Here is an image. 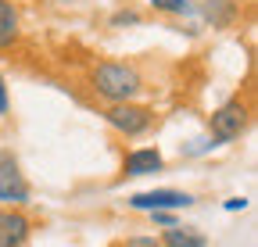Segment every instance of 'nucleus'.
I'll return each mask as SVG.
<instances>
[{"label": "nucleus", "mask_w": 258, "mask_h": 247, "mask_svg": "<svg viewBox=\"0 0 258 247\" xmlns=\"http://www.w3.org/2000/svg\"><path fill=\"white\" fill-rule=\"evenodd\" d=\"M140 72L133 65H118V61H104V65L93 68V90L111 104H122L129 97L140 94Z\"/></svg>", "instance_id": "nucleus-1"}, {"label": "nucleus", "mask_w": 258, "mask_h": 247, "mask_svg": "<svg viewBox=\"0 0 258 247\" xmlns=\"http://www.w3.org/2000/svg\"><path fill=\"white\" fill-rule=\"evenodd\" d=\"M104 118H108V126H115V129L125 133V136H140V133L151 129V111L140 108V104H129V101L111 104V108L104 111Z\"/></svg>", "instance_id": "nucleus-2"}, {"label": "nucleus", "mask_w": 258, "mask_h": 247, "mask_svg": "<svg viewBox=\"0 0 258 247\" xmlns=\"http://www.w3.org/2000/svg\"><path fill=\"white\" fill-rule=\"evenodd\" d=\"M247 126V108L240 101H230V104H222L215 115H212V140L215 143H230L244 133Z\"/></svg>", "instance_id": "nucleus-3"}, {"label": "nucleus", "mask_w": 258, "mask_h": 247, "mask_svg": "<svg viewBox=\"0 0 258 247\" xmlns=\"http://www.w3.org/2000/svg\"><path fill=\"white\" fill-rule=\"evenodd\" d=\"M129 204L140 208V211H169V208H186V204H194V197H190V194H179V190H151V194L129 197Z\"/></svg>", "instance_id": "nucleus-4"}, {"label": "nucleus", "mask_w": 258, "mask_h": 247, "mask_svg": "<svg viewBox=\"0 0 258 247\" xmlns=\"http://www.w3.org/2000/svg\"><path fill=\"white\" fill-rule=\"evenodd\" d=\"M29 236V219L22 211H0V247H22Z\"/></svg>", "instance_id": "nucleus-5"}, {"label": "nucleus", "mask_w": 258, "mask_h": 247, "mask_svg": "<svg viewBox=\"0 0 258 247\" xmlns=\"http://www.w3.org/2000/svg\"><path fill=\"white\" fill-rule=\"evenodd\" d=\"M125 176H151V172H161V154L154 147H144V150H133L125 158Z\"/></svg>", "instance_id": "nucleus-6"}, {"label": "nucleus", "mask_w": 258, "mask_h": 247, "mask_svg": "<svg viewBox=\"0 0 258 247\" xmlns=\"http://www.w3.org/2000/svg\"><path fill=\"white\" fill-rule=\"evenodd\" d=\"M161 247H208V240L201 233H194L186 226H169L165 229V240H161Z\"/></svg>", "instance_id": "nucleus-7"}, {"label": "nucleus", "mask_w": 258, "mask_h": 247, "mask_svg": "<svg viewBox=\"0 0 258 247\" xmlns=\"http://www.w3.org/2000/svg\"><path fill=\"white\" fill-rule=\"evenodd\" d=\"M15 40H18V11L8 0H0V47H11Z\"/></svg>", "instance_id": "nucleus-8"}, {"label": "nucleus", "mask_w": 258, "mask_h": 247, "mask_svg": "<svg viewBox=\"0 0 258 247\" xmlns=\"http://www.w3.org/2000/svg\"><path fill=\"white\" fill-rule=\"evenodd\" d=\"M0 201H11V204H25L29 201V187L22 183V176L0 179Z\"/></svg>", "instance_id": "nucleus-9"}, {"label": "nucleus", "mask_w": 258, "mask_h": 247, "mask_svg": "<svg viewBox=\"0 0 258 247\" xmlns=\"http://www.w3.org/2000/svg\"><path fill=\"white\" fill-rule=\"evenodd\" d=\"M205 18H208L212 25H230L233 8L226 4V0H208V4H205Z\"/></svg>", "instance_id": "nucleus-10"}, {"label": "nucleus", "mask_w": 258, "mask_h": 247, "mask_svg": "<svg viewBox=\"0 0 258 247\" xmlns=\"http://www.w3.org/2000/svg\"><path fill=\"white\" fill-rule=\"evenodd\" d=\"M151 8L154 11H165V15H190L194 11L190 0H151Z\"/></svg>", "instance_id": "nucleus-11"}, {"label": "nucleus", "mask_w": 258, "mask_h": 247, "mask_svg": "<svg viewBox=\"0 0 258 247\" xmlns=\"http://www.w3.org/2000/svg\"><path fill=\"white\" fill-rule=\"evenodd\" d=\"M137 22H140L137 11H118V15L111 18V25H137Z\"/></svg>", "instance_id": "nucleus-12"}, {"label": "nucleus", "mask_w": 258, "mask_h": 247, "mask_svg": "<svg viewBox=\"0 0 258 247\" xmlns=\"http://www.w3.org/2000/svg\"><path fill=\"white\" fill-rule=\"evenodd\" d=\"M125 247H161V243H158V240H151V236H133Z\"/></svg>", "instance_id": "nucleus-13"}, {"label": "nucleus", "mask_w": 258, "mask_h": 247, "mask_svg": "<svg viewBox=\"0 0 258 247\" xmlns=\"http://www.w3.org/2000/svg\"><path fill=\"white\" fill-rule=\"evenodd\" d=\"M154 222H158V226H165V229H169V226H176L169 211H154Z\"/></svg>", "instance_id": "nucleus-14"}, {"label": "nucleus", "mask_w": 258, "mask_h": 247, "mask_svg": "<svg viewBox=\"0 0 258 247\" xmlns=\"http://www.w3.org/2000/svg\"><path fill=\"white\" fill-rule=\"evenodd\" d=\"M8 111V90H4V79H0V115Z\"/></svg>", "instance_id": "nucleus-15"}, {"label": "nucleus", "mask_w": 258, "mask_h": 247, "mask_svg": "<svg viewBox=\"0 0 258 247\" xmlns=\"http://www.w3.org/2000/svg\"><path fill=\"white\" fill-rule=\"evenodd\" d=\"M244 204H247L244 197H233V201H226V208H230V211H237V208H244Z\"/></svg>", "instance_id": "nucleus-16"}]
</instances>
